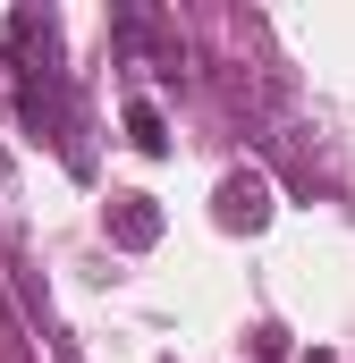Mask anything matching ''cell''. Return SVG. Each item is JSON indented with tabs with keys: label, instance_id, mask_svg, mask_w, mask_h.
I'll return each instance as SVG.
<instances>
[{
	"label": "cell",
	"instance_id": "1",
	"mask_svg": "<svg viewBox=\"0 0 355 363\" xmlns=\"http://www.w3.org/2000/svg\"><path fill=\"white\" fill-rule=\"evenodd\" d=\"M110 43L127 51V60H144L153 77H178V34H161V17H144V9H110Z\"/></svg>",
	"mask_w": 355,
	"mask_h": 363
},
{
	"label": "cell",
	"instance_id": "2",
	"mask_svg": "<svg viewBox=\"0 0 355 363\" xmlns=\"http://www.w3.org/2000/svg\"><path fill=\"white\" fill-rule=\"evenodd\" d=\"M212 211H220V228H229V237L271 228V178H263V169H229L220 194H212Z\"/></svg>",
	"mask_w": 355,
	"mask_h": 363
},
{
	"label": "cell",
	"instance_id": "3",
	"mask_svg": "<svg viewBox=\"0 0 355 363\" xmlns=\"http://www.w3.org/2000/svg\"><path fill=\"white\" fill-rule=\"evenodd\" d=\"M102 228H110L119 254H153V245H161V203H153V194H110Z\"/></svg>",
	"mask_w": 355,
	"mask_h": 363
},
{
	"label": "cell",
	"instance_id": "4",
	"mask_svg": "<svg viewBox=\"0 0 355 363\" xmlns=\"http://www.w3.org/2000/svg\"><path fill=\"white\" fill-rule=\"evenodd\" d=\"M127 144H136L144 161H161V152H170V118H161V101H144V93L127 101Z\"/></svg>",
	"mask_w": 355,
	"mask_h": 363
},
{
	"label": "cell",
	"instance_id": "5",
	"mask_svg": "<svg viewBox=\"0 0 355 363\" xmlns=\"http://www.w3.org/2000/svg\"><path fill=\"white\" fill-rule=\"evenodd\" d=\"M254 363H288V330L263 321V330H254Z\"/></svg>",
	"mask_w": 355,
	"mask_h": 363
}]
</instances>
